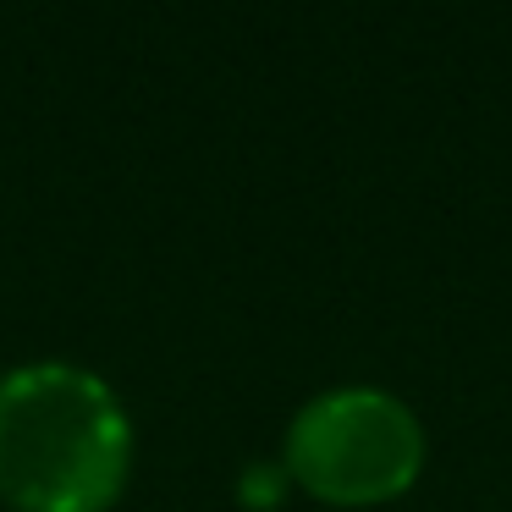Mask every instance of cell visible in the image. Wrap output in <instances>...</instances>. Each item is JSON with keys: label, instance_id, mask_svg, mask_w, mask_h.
Here are the masks:
<instances>
[{"label": "cell", "instance_id": "cell-1", "mask_svg": "<svg viewBox=\"0 0 512 512\" xmlns=\"http://www.w3.org/2000/svg\"><path fill=\"white\" fill-rule=\"evenodd\" d=\"M133 468V424L111 380L83 364L0 375V501L17 512H105Z\"/></svg>", "mask_w": 512, "mask_h": 512}, {"label": "cell", "instance_id": "cell-2", "mask_svg": "<svg viewBox=\"0 0 512 512\" xmlns=\"http://www.w3.org/2000/svg\"><path fill=\"white\" fill-rule=\"evenodd\" d=\"M419 468L424 424L386 386H331L287 424V474L320 501L364 507L402 496Z\"/></svg>", "mask_w": 512, "mask_h": 512}]
</instances>
